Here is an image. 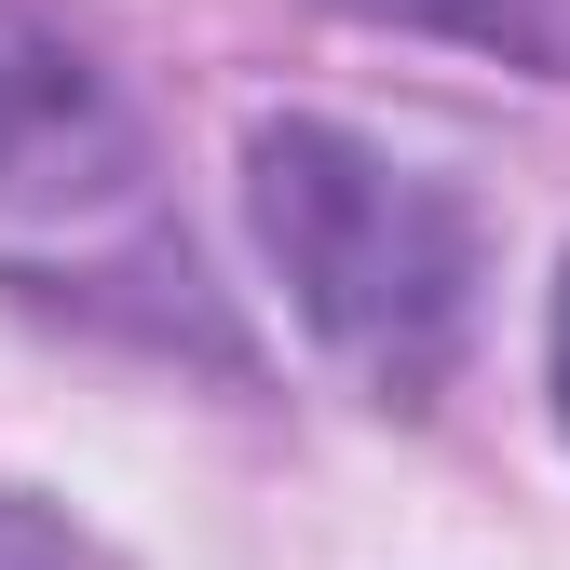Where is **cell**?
I'll list each match as a JSON object with an SVG mask.
<instances>
[{
    "mask_svg": "<svg viewBox=\"0 0 570 570\" xmlns=\"http://www.w3.org/2000/svg\"><path fill=\"white\" fill-rule=\"evenodd\" d=\"M353 14H407V28H475V41H503L517 0H353Z\"/></svg>",
    "mask_w": 570,
    "mask_h": 570,
    "instance_id": "obj_3",
    "label": "cell"
},
{
    "mask_svg": "<svg viewBox=\"0 0 570 570\" xmlns=\"http://www.w3.org/2000/svg\"><path fill=\"white\" fill-rule=\"evenodd\" d=\"M557 407H570V285H557Z\"/></svg>",
    "mask_w": 570,
    "mask_h": 570,
    "instance_id": "obj_5",
    "label": "cell"
},
{
    "mask_svg": "<svg viewBox=\"0 0 570 570\" xmlns=\"http://www.w3.org/2000/svg\"><path fill=\"white\" fill-rule=\"evenodd\" d=\"M0 570H82V557H68V530H55V517L0 503Z\"/></svg>",
    "mask_w": 570,
    "mask_h": 570,
    "instance_id": "obj_4",
    "label": "cell"
},
{
    "mask_svg": "<svg viewBox=\"0 0 570 570\" xmlns=\"http://www.w3.org/2000/svg\"><path fill=\"white\" fill-rule=\"evenodd\" d=\"M122 177H136V136L109 68L41 14H0V204H96Z\"/></svg>",
    "mask_w": 570,
    "mask_h": 570,
    "instance_id": "obj_2",
    "label": "cell"
},
{
    "mask_svg": "<svg viewBox=\"0 0 570 570\" xmlns=\"http://www.w3.org/2000/svg\"><path fill=\"white\" fill-rule=\"evenodd\" d=\"M245 190H258L272 272L299 285V313L367 381L421 394V381L449 367L462 299H475V232H462V204L435 177L381 164L367 136H340V122H258Z\"/></svg>",
    "mask_w": 570,
    "mask_h": 570,
    "instance_id": "obj_1",
    "label": "cell"
}]
</instances>
